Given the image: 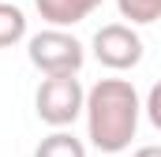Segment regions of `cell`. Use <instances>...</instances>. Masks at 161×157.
Returning <instances> with one entry per match:
<instances>
[{"instance_id": "1", "label": "cell", "mask_w": 161, "mask_h": 157, "mask_svg": "<svg viewBox=\"0 0 161 157\" xmlns=\"http://www.w3.org/2000/svg\"><path fill=\"white\" fill-rule=\"evenodd\" d=\"M142 101L127 78H97L86 90V138L101 154H124L139 131Z\"/></svg>"}, {"instance_id": "6", "label": "cell", "mask_w": 161, "mask_h": 157, "mask_svg": "<svg viewBox=\"0 0 161 157\" xmlns=\"http://www.w3.org/2000/svg\"><path fill=\"white\" fill-rule=\"evenodd\" d=\"M34 157H86V146L71 131H53L49 138H41V146L34 150Z\"/></svg>"}, {"instance_id": "9", "label": "cell", "mask_w": 161, "mask_h": 157, "mask_svg": "<svg viewBox=\"0 0 161 157\" xmlns=\"http://www.w3.org/2000/svg\"><path fill=\"white\" fill-rule=\"evenodd\" d=\"M142 112H146V120L154 123V131H161V82H154V86H150V94H146V105H142Z\"/></svg>"}, {"instance_id": "4", "label": "cell", "mask_w": 161, "mask_h": 157, "mask_svg": "<svg viewBox=\"0 0 161 157\" xmlns=\"http://www.w3.org/2000/svg\"><path fill=\"white\" fill-rule=\"evenodd\" d=\"M94 56L109 71H131L142 60V38L127 23H109L94 34Z\"/></svg>"}, {"instance_id": "5", "label": "cell", "mask_w": 161, "mask_h": 157, "mask_svg": "<svg viewBox=\"0 0 161 157\" xmlns=\"http://www.w3.org/2000/svg\"><path fill=\"white\" fill-rule=\"evenodd\" d=\"M41 11V19L49 23V26H56V30H64V26H75L82 23L94 8H101V0H34Z\"/></svg>"}, {"instance_id": "7", "label": "cell", "mask_w": 161, "mask_h": 157, "mask_svg": "<svg viewBox=\"0 0 161 157\" xmlns=\"http://www.w3.org/2000/svg\"><path fill=\"white\" fill-rule=\"evenodd\" d=\"M23 38H26V15H23V8L0 0V49H8V45H15Z\"/></svg>"}, {"instance_id": "2", "label": "cell", "mask_w": 161, "mask_h": 157, "mask_svg": "<svg viewBox=\"0 0 161 157\" xmlns=\"http://www.w3.org/2000/svg\"><path fill=\"white\" fill-rule=\"evenodd\" d=\"M26 56H30V64L45 78H60V75H79L82 60H86V49H82V41L75 34L49 26V30H41V34L30 38Z\"/></svg>"}, {"instance_id": "3", "label": "cell", "mask_w": 161, "mask_h": 157, "mask_svg": "<svg viewBox=\"0 0 161 157\" xmlns=\"http://www.w3.org/2000/svg\"><path fill=\"white\" fill-rule=\"evenodd\" d=\"M34 105H38L41 123L64 131L68 123H75V120L86 112V90H82V82L75 75L45 78L38 86V94H34Z\"/></svg>"}, {"instance_id": "10", "label": "cell", "mask_w": 161, "mask_h": 157, "mask_svg": "<svg viewBox=\"0 0 161 157\" xmlns=\"http://www.w3.org/2000/svg\"><path fill=\"white\" fill-rule=\"evenodd\" d=\"M131 157H161V146H139Z\"/></svg>"}, {"instance_id": "8", "label": "cell", "mask_w": 161, "mask_h": 157, "mask_svg": "<svg viewBox=\"0 0 161 157\" xmlns=\"http://www.w3.org/2000/svg\"><path fill=\"white\" fill-rule=\"evenodd\" d=\"M116 8L127 26H150L161 19V0H116Z\"/></svg>"}]
</instances>
